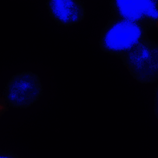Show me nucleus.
I'll use <instances>...</instances> for the list:
<instances>
[{
    "label": "nucleus",
    "mask_w": 158,
    "mask_h": 158,
    "mask_svg": "<svg viewBox=\"0 0 158 158\" xmlns=\"http://www.w3.org/2000/svg\"><path fill=\"white\" fill-rule=\"evenodd\" d=\"M149 30L145 29L134 47L117 58L132 78L143 84L158 81V42L149 38Z\"/></svg>",
    "instance_id": "1"
},
{
    "label": "nucleus",
    "mask_w": 158,
    "mask_h": 158,
    "mask_svg": "<svg viewBox=\"0 0 158 158\" xmlns=\"http://www.w3.org/2000/svg\"><path fill=\"white\" fill-rule=\"evenodd\" d=\"M147 28L150 29L134 21L110 16L100 32L99 48L104 53L118 57L134 47Z\"/></svg>",
    "instance_id": "2"
},
{
    "label": "nucleus",
    "mask_w": 158,
    "mask_h": 158,
    "mask_svg": "<svg viewBox=\"0 0 158 158\" xmlns=\"http://www.w3.org/2000/svg\"><path fill=\"white\" fill-rule=\"evenodd\" d=\"M43 86L39 75L30 71L17 73L6 83L3 92L6 102L16 108H27L39 101Z\"/></svg>",
    "instance_id": "3"
},
{
    "label": "nucleus",
    "mask_w": 158,
    "mask_h": 158,
    "mask_svg": "<svg viewBox=\"0 0 158 158\" xmlns=\"http://www.w3.org/2000/svg\"><path fill=\"white\" fill-rule=\"evenodd\" d=\"M110 16L134 21L141 26L158 28V1L114 0L109 2Z\"/></svg>",
    "instance_id": "4"
},
{
    "label": "nucleus",
    "mask_w": 158,
    "mask_h": 158,
    "mask_svg": "<svg viewBox=\"0 0 158 158\" xmlns=\"http://www.w3.org/2000/svg\"><path fill=\"white\" fill-rule=\"evenodd\" d=\"M48 14L56 24L70 27L84 19L86 8L80 0H48L45 2Z\"/></svg>",
    "instance_id": "5"
},
{
    "label": "nucleus",
    "mask_w": 158,
    "mask_h": 158,
    "mask_svg": "<svg viewBox=\"0 0 158 158\" xmlns=\"http://www.w3.org/2000/svg\"><path fill=\"white\" fill-rule=\"evenodd\" d=\"M154 111L155 116L158 121V85L154 91Z\"/></svg>",
    "instance_id": "6"
},
{
    "label": "nucleus",
    "mask_w": 158,
    "mask_h": 158,
    "mask_svg": "<svg viewBox=\"0 0 158 158\" xmlns=\"http://www.w3.org/2000/svg\"><path fill=\"white\" fill-rule=\"evenodd\" d=\"M0 158H10L7 157L0 156Z\"/></svg>",
    "instance_id": "7"
},
{
    "label": "nucleus",
    "mask_w": 158,
    "mask_h": 158,
    "mask_svg": "<svg viewBox=\"0 0 158 158\" xmlns=\"http://www.w3.org/2000/svg\"></svg>",
    "instance_id": "8"
},
{
    "label": "nucleus",
    "mask_w": 158,
    "mask_h": 158,
    "mask_svg": "<svg viewBox=\"0 0 158 158\" xmlns=\"http://www.w3.org/2000/svg\"></svg>",
    "instance_id": "9"
}]
</instances>
